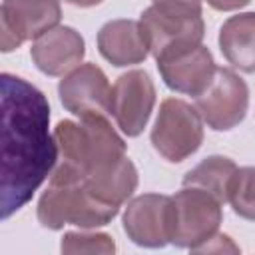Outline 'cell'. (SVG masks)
<instances>
[{
  "label": "cell",
  "mask_w": 255,
  "mask_h": 255,
  "mask_svg": "<svg viewBox=\"0 0 255 255\" xmlns=\"http://www.w3.org/2000/svg\"><path fill=\"white\" fill-rule=\"evenodd\" d=\"M247 104V84L229 68H217L207 90L195 98V110L201 120L217 131L235 128L245 118Z\"/></svg>",
  "instance_id": "52a82bcc"
},
{
  "label": "cell",
  "mask_w": 255,
  "mask_h": 255,
  "mask_svg": "<svg viewBox=\"0 0 255 255\" xmlns=\"http://www.w3.org/2000/svg\"><path fill=\"white\" fill-rule=\"evenodd\" d=\"M225 60L243 72H255V12L231 16L219 32Z\"/></svg>",
  "instance_id": "9a60e30c"
},
{
  "label": "cell",
  "mask_w": 255,
  "mask_h": 255,
  "mask_svg": "<svg viewBox=\"0 0 255 255\" xmlns=\"http://www.w3.org/2000/svg\"><path fill=\"white\" fill-rule=\"evenodd\" d=\"M2 217L22 209L58 163V143L50 133L46 96L26 80L2 74Z\"/></svg>",
  "instance_id": "6da1fadb"
},
{
  "label": "cell",
  "mask_w": 255,
  "mask_h": 255,
  "mask_svg": "<svg viewBox=\"0 0 255 255\" xmlns=\"http://www.w3.org/2000/svg\"><path fill=\"white\" fill-rule=\"evenodd\" d=\"M98 48L114 66L139 64L149 54L141 26L133 20H112L102 26L98 34Z\"/></svg>",
  "instance_id": "5bb4252c"
},
{
  "label": "cell",
  "mask_w": 255,
  "mask_h": 255,
  "mask_svg": "<svg viewBox=\"0 0 255 255\" xmlns=\"http://www.w3.org/2000/svg\"><path fill=\"white\" fill-rule=\"evenodd\" d=\"M153 4L175 6V8H187V10H201V0H153Z\"/></svg>",
  "instance_id": "ffe728a7"
},
{
  "label": "cell",
  "mask_w": 255,
  "mask_h": 255,
  "mask_svg": "<svg viewBox=\"0 0 255 255\" xmlns=\"http://www.w3.org/2000/svg\"><path fill=\"white\" fill-rule=\"evenodd\" d=\"M221 201L193 185H183L171 197V241L177 247H189L191 251L207 243L221 223Z\"/></svg>",
  "instance_id": "5b68a950"
},
{
  "label": "cell",
  "mask_w": 255,
  "mask_h": 255,
  "mask_svg": "<svg viewBox=\"0 0 255 255\" xmlns=\"http://www.w3.org/2000/svg\"><path fill=\"white\" fill-rule=\"evenodd\" d=\"M62 10L58 0H2L0 44L4 52L18 48L24 40L40 38L56 28Z\"/></svg>",
  "instance_id": "ba28073f"
},
{
  "label": "cell",
  "mask_w": 255,
  "mask_h": 255,
  "mask_svg": "<svg viewBox=\"0 0 255 255\" xmlns=\"http://www.w3.org/2000/svg\"><path fill=\"white\" fill-rule=\"evenodd\" d=\"M58 94L64 108L78 118L110 114L112 86L96 64H82L74 68L60 82Z\"/></svg>",
  "instance_id": "8fae6325"
},
{
  "label": "cell",
  "mask_w": 255,
  "mask_h": 255,
  "mask_svg": "<svg viewBox=\"0 0 255 255\" xmlns=\"http://www.w3.org/2000/svg\"><path fill=\"white\" fill-rule=\"evenodd\" d=\"M237 165L223 155H211L203 159L199 165H195L187 175L183 177V185H193L201 187L209 193H213L221 203L227 201L229 197V187L235 177Z\"/></svg>",
  "instance_id": "e0dca14e"
},
{
  "label": "cell",
  "mask_w": 255,
  "mask_h": 255,
  "mask_svg": "<svg viewBox=\"0 0 255 255\" xmlns=\"http://www.w3.org/2000/svg\"><path fill=\"white\" fill-rule=\"evenodd\" d=\"M64 253H114L112 237L104 233H66L62 241Z\"/></svg>",
  "instance_id": "d6986e66"
},
{
  "label": "cell",
  "mask_w": 255,
  "mask_h": 255,
  "mask_svg": "<svg viewBox=\"0 0 255 255\" xmlns=\"http://www.w3.org/2000/svg\"><path fill=\"white\" fill-rule=\"evenodd\" d=\"M82 183L96 199L108 205L120 207L135 191L137 171H135V165L128 157H124L112 171L96 175V177H88Z\"/></svg>",
  "instance_id": "2e32d148"
},
{
  "label": "cell",
  "mask_w": 255,
  "mask_h": 255,
  "mask_svg": "<svg viewBox=\"0 0 255 255\" xmlns=\"http://www.w3.org/2000/svg\"><path fill=\"white\" fill-rule=\"evenodd\" d=\"M155 104V88L147 72L131 70L122 74L112 86L110 114L116 118L120 129L135 137L143 131Z\"/></svg>",
  "instance_id": "9c48e42d"
},
{
  "label": "cell",
  "mask_w": 255,
  "mask_h": 255,
  "mask_svg": "<svg viewBox=\"0 0 255 255\" xmlns=\"http://www.w3.org/2000/svg\"><path fill=\"white\" fill-rule=\"evenodd\" d=\"M118 209L96 199L82 181L50 177V185L38 201V221L48 229H62L68 223L90 229L112 221Z\"/></svg>",
  "instance_id": "3957f363"
},
{
  "label": "cell",
  "mask_w": 255,
  "mask_h": 255,
  "mask_svg": "<svg viewBox=\"0 0 255 255\" xmlns=\"http://www.w3.org/2000/svg\"><path fill=\"white\" fill-rule=\"evenodd\" d=\"M227 201L237 215L255 221V167H237Z\"/></svg>",
  "instance_id": "ac0fdd59"
},
{
  "label": "cell",
  "mask_w": 255,
  "mask_h": 255,
  "mask_svg": "<svg viewBox=\"0 0 255 255\" xmlns=\"http://www.w3.org/2000/svg\"><path fill=\"white\" fill-rule=\"evenodd\" d=\"M84 38L68 26H58L36 38L30 54L36 68L48 76H62L78 68L84 58Z\"/></svg>",
  "instance_id": "4fadbf2b"
},
{
  "label": "cell",
  "mask_w": 255,
  "mask_h": 255,
  "mask_svg": "<svg viewBox=\"0 0 255 255\" xmlns=\"http://www.w3.org/2000/svg\"><path fill=\"white\" fill-rule=\"evenodd\" d=\"M203 141L201 116L187 102L167 98L159 106L155 126L151 129V143L155 151L167 161H183L199 149Z\"/></svg>",
  "instance_id": "8992f818"
},
{
  "label": "cell",
  "mask_w": 255,
  "mask_h": 255,
  "mask_svg": "<svg viewBox=\"0 0 255 255\" xmlns=\"http://www.w3.org/2000/svg\"><path fill=\"white\" fill-rule=\"evenodd\" d=\"M207 4L213 6L215 10H237L249 4V0H207Z\"/></svg>",
  "instance_id": "44dd1931"
},
{
  "label": "cell",
  "mask_w": 255,
  "mask_h": 255,
  "mask_svg": "<svg viewBox=\"0 0 255 255\" xmlns=\"http://www.w3.org/2000/svg\"><path fill=\"white\" fill-rule=\"evenodd\" d=\"M157 68L167 88L195 98L207 90L217 70L211 52L201 44L175 56L157 60Z\"/></svg>",
  "instance_id": "7c38bea8"
},
{
  "label": "cell",
  "mask_w": 255,
  "mask_h": 255,
  "mask_svg": "<svg viewBox=\"0 0 255 255\" xmlns=\"http://www.w3.org/2000/svg\"><path fill=\"white\" fill-rule=\"evenodd\" d=\"M124 229L141 247H163L171 241V197L159 193L135 197L126 207Z\"/></svg>",
  "instance_id": "30bf717a"
},
{
  "label": "cell",
  "mask_w": 255,
  "mask_h": 255,
  "mask_svg": "<svg viewBox=\"0 0 255 255\" xmlns=\"http://www.w3.org/2000/svg\"><path fill=\"white\" fill-rule=\"evenodd\" d=\"M141 34L149 54L163 60L195 48L203 40L201 10H187L163 4H151L139 18Z\"/></svg>",
  "instance_id": "277c9868"
},
{
  "label": "cell",
  "mask_w": 255,
  "mask_h": 255,
  "mask_svg": "<svg viewBox=\"0 0 255 255\" xmlns=\"http://www.w3.org/2000/svg\"><path fill=\"white\" fill-rule=\"evenodd\" d=\"M68 4H74V6H82V8H88V6H96L100 4L102 0H64Z\"/></svg>",
  "instance_id": "7402d4cb"
},
{
  "label": "cell",
  "mask_w": 255,
  "mask_h": 255,
  "mask_svg": "<svg viewBox=\"0 0 255 255\" xmlns=\"http://www.w3.org/2000/svg\"><path fill=\"white\" fill-rule=\"evenodd\" d=\"M60 161L52 177L84 181L112 171L126 157V143L110 126L106 116H86L80 122L64 120L56 126Z\"/></svg>",
  "instance_id": "7a4b0ae2"
}]
</instances>
